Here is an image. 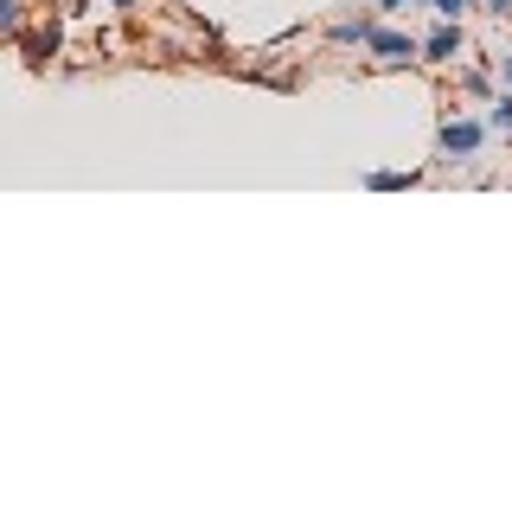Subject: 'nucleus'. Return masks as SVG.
I'll use <instances>...</instances> for the list:
<instances>
[{
    "mask_svg": "<svg viewBox=\"0 0 512 512\" xmlns=\"http://www.w3.org/2000/svg\"><path fill=\"white\" fill-rule=\"evenodd\" d=\"M474 7H487L493 20H506V13H512V0H474Z\"/></svg>",
    "mask_w": 512,
    "mask_h": 512,
    "instance_id": "12",
    "label": "nucleus"
},
{
    "mask_svg": "<svg viewBox=\"0 0 512 512\" xmlns=\"http://www.w3.org/2000/svg\"><path fill=\"white\" fill-rule=\"evenodd\" d=\"M480 148H487V122H480V116H442L436 160H448V167H474Z\"/></svg>",
    "mask_w": 512,
    "mask_h": 512,
    "instance_id": "1",
    "label": "nucleus"
},
{
    "mask_svg": "<svg viewBox=\"0 0 512 512\" xmlns=\"http://www.w3.org/2000/svg\"><path fill=\"white\" fill-rule=\"evenodd\" d=\"M84 13H90V0H64V7H58V20H84Z\"/></svg>",
    "mask_w": 512,
    "mask_h": 512,
    "instance_id": "11",
    "label": "nucleus"
},
{
    "mask_svg": "<svg viewBox=\"0 0 512 512\" xmlns=\"http://www.w3.org/2000/svg\"><path fill=\"white\" fill-rule=\"evenodd\" d=\"M365 58L372 64H416V32H404V26H391V20H378L372 32H365Z\"/></svg>",
    "mask_w": 512,
    "mask_h": 512,
    "instance_id": "3",
    "label": "nucleus"
},
{
    "mask_svg": "<svg viewBox=\"0 0 512 512\" xmlns=\"http://www.w3.org/2000/svg\"><path fill=\"white\" fill-rule=\"evenodd\" d=\"M461 90H468V96H474V103H487V96H493V90H500V84H493V77H487V71H461Z\"/></svg>",
    "mask_w": 512,
    "mask_h": 512,
    "instance_id": "9",
    "label": "nucleus"
},
{
    "mask_svg": "<svg viewBox=\"0 0 512 512\" xmlns=\"http://www.w3.org/2000/svg\"><path fill=\"white\" fill-rule=\"evenodd\" d=\"M32 20V0H0V39H20Z\"/></svg>",
    "mask_w": 512,
    "mask_h": 512,
    "instance_id": "8",
    "label": "nucleus"
},
{
    "mask_svg": "<svg viewBox=\"0 0 512 512\" xmlns=\"http://www.w3.org/2000/svg\"><path fill=\"white\" fill-rule=\"evenodd\" d=\"M103 7H109V13H135L141 0H103Z\"/></svg>",
    "mask_w": 512,
    "mask_h": 512,
    "instance_id": "14",
    "label": "nucleus"
},
{
    "mask_svg": "<svg viewBox=\"0 0 512 512\" xmlns=\"http://www.w3.org/2000/svg\"><path fill=\"white\" fill-rule=\"evenodd\" d=\"M365 7H372L378 20H391V13H404V7H416V0H365Z\"/></svg>",
    "mask_w": 512,
    "mask_h": 512,
    "instance_id": "10",
    "label": "nucleus"
},
{
    "mask_svg": "<svg viewBox=\"0 0 512 512\" xmlns=\"http://www.w3.org/2000/svg\"><path fill=\"white\" fill-rule=\"evenodd\" d=\"M506 20H512V13H506Z\"/></svg>",
    "mask_w": 512,
    "mask_h": 512,
    "instance_id": "15",
    "label": "nucleus"
},
{
    "mask_svg": "<svg viewBox=\"0 0 512 512\" xmlns=\"http://www.w3.org/2000/svg\"><path fill=\"white\" fill-rule=\"evenodd\" d=\"M372 26H378L372 7L340 13V20H327V45H333V52H365V32H372Z\"/></svg>",
    "mask_w": 512,
    "mask_h": 512,
    "instance_id": "5",
    "label": "nucleus"
},
{
    "mask_svg": "<svg viewBox=\"0 0 512 512\" xmlns=\"http://www.w3.org/2000/svg\"><path fill=\"white\" fill-rule=\"evenodd\" d=\"M493 64H500V90H512V52H500Z\"/></svg>",
    "mask_w": 512,
    "mask_h": 512,
    "instance_id": "13",
    "label": "nucleus"
},
{
    "mask_svg": "<svg viewBox=\"0 0 512 512\" xmlns=\"http://www.w3.org/2000/svg\"><path fill=\"white\" fill-rule=\"evenodd\" d=\"M20 52H26V71H52V58L64 52V20H58V13H52V20H39V26L26 20Z\"/></svg>",
    "mask_w": 512,
    "mask_h": 512,
    "instance_id": "4",
    "label": "nucleus"
},
{
    "mask_svg": "<svg viewBox=\"0 0 512 512\" xmlns=\"http://www.w3.org/2000/svg\"><path fill=\"white\" fill-rule=\"evenodd\" d=\"M461 52H468L461 20H429V32H416V64H461Z\"/></svg>",
    "mask_w": 512,
    "mask_h": 512,
    "instance_id": "2",
    "label": "nucleus"
},
{
    "mask_svg": "<svg viewBox=\"0 0 512 512\" xmlns=\"http://www.w3.org/2000/svg\"><path fill=\"white\" fill-rule=\"evenodd\" d=\"M480 122H487V135H506V141H512V90H493V96H487V116H480Z\"/></svg>",
    "mask_w": 512,
    "mask_h": 512,
    "instance_id": "7",
    "label": "nucleus"
},
{
    "mask_svg": "<svg viewBox=\"0 0 512 512\" xmlns=\"http://www.w3.org/2000/svg\"><path fill=\"white\" fill-rule=\"evenodd\" d=\"M365 192H410V186H423V173H404V167H372V173H365V180H359Z\"/></svg>",
    "mask_w": 512,
    "mask_h": 512,
    "instance_id": "6",
    "label": "nucleus"
}]
</instances>
